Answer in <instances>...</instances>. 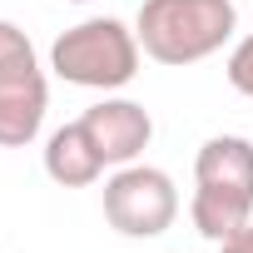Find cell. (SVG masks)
<instances>
[{
	"instance_id": "obj_6",
	"label": "cell",
	"mask_w": 253,
	"mask_h": 253,
	"mask_svg": "<svg viewBox=\"0 0 253 253\" xmlns=\"http://www.w3.org/2000/svg\"><path fill=\"white\" fill-rule=\"evenodd\" d=\"M80 124L94 139V149L104 154V164H134L154 139V119L134 99H99L94 109H84Z\"/></svg>"
},
{
	"instance_id": "obj_3",
	"label": "cell",
	"mask_w": 253,
	"mask_h": 253,
	"mask_svg": "<svg viewBox=\"0 0 253 253\" xmlns=\"http://www.w3.org/2000/svg\"><path fill=\"white\" fill-rule=\"evenodd\" d=\"M50 70L80 89H124L139 75V35L119 20H80L50 45Z\"/></svg>"
},
{
	"instance_id": "obj_10",
	"label": "cell",
	"mask_w": 253,
	"mask_h": 253,
	"mask_svg": "<svg viewBox=\"0 0 253 253\" xmlns=\"http://www.w3.org/2000/svg\"><path fill=\"white\" fill-rule=\"evenodd\" d=\"M70 5H89V0H70Z\"/></svg>"
},
{
	"instance_id": "obj_1",
	"label": "cell",
	"mask_w": 253,
	"mask_h": 253,
	"mask_svg": "<svg viewBox=\"0 0 253 253\" xmlns=\"http://www.w3.org/2000/svg\"><path fill=\"white\" fill-rule=\"evenodd\" d=\"M194 228L209 243H223L253 218V144L238 134H213L194 159Z\"/></svg>"
},
{
	"instance_id": "obj_4",
	"label": "cell",
	"mask_w": 253,
	"mask_h": 253,
	"mask_svg": "<svg viewBox=\"0 0 253 253\" xmlns=\"http://www.w3.org/2000/svg\"><path fill=\"white\" fill-rule=\"evenodd\" d=\"M45 104L50 84L25 30L0 20V149H25L45 124Z\"/></svg>"
},
{
	"instance_id": "obj_7",
	"label": "cell",
	"mask_w": 253,
	"mask_h": 253,
	"mask_svg": "<svg viewBox=\"0 0 253 253\" xmlns=\"http://www.w3.org/2000/svg\"><path fill=\"white\" fill-rule=\"evenodd\" d=\"M45 174L60 189H84L104 174V154L94 149V139L84 134V124H60L45 144Z\"/></svg>"
},
{
	"instance_id": "obj_8",
	"label": "cell",
	"mask_w": 253,
	"mask_h": 253,
	"mask_svg": "<svg viewBox=\"0 0 253 253\" xmlns=\"http://www.w3.org/2000/svg\"><path fill=\"white\" fill-rule=\"evenodd\" d=\"M228 84L253 99V35H243L233 45V55H228Z\"/></svg>"
},
{
	"instance_id": "obj_5",
	"label": "cell",
	"mask_w": 253,
	"mask_h": 253,
	"mask_svg": "<svg viewBox=\"0 0 253 253\" xmlns=\"http://www.w3.org/2000/svg\"><path fill=\"white\" fill-rule=\"evenodd\" d=\"M104 218L124 238H159L179 218V189L164 169L119 164V174L104 184Z\"/></svg>"
},
{
	"instance_id": "obj_2",
	"label": "cell",
	"mask_w": 253,
	"mask_h": 253,
	"mask_svg": "<svg viewBox=\"0 0 253 253\" xmlns=\"http://www.w3.org/2000/svg\"><path fill=\"white\" fill-rule=\"evenodd\" d=\"M238 30L233 0H144L134 35L159 65H199Z\"/></svg>"
},
{
	"instance_id": "obj_9",
	"label": "cell",
	"mask_w": 253,
	"mask_h": 253,
	"mask_svg": "<svg viewBox=\"0 0 253 253\" xmlns=\"http://www.w3.org/2000/svg\"><path fill=\"white\" fill-rule=\"evenodd\" d=\"M218 253H253V218H248L238 233H228V238L218 243Z\"/></svg>"
}]
</instances>
